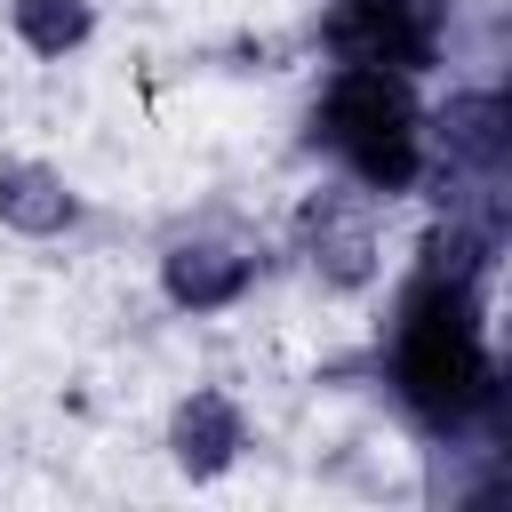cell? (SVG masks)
<instances>
[{"label": "cell", "instance_id": "cell-2", "mask_svg": "<svg viewBox=\"0 0 512 512\" xmlns=\"http://www.w3.org/2000/svg\"><path fill=\"white\" fill-rule=\"evenodd\" d=\"M392 392L424 424H464L480 408V392H488V336H480V304H472L464 280L424 272L400 296V320H392Z\"/></svg>", "mask_w": 512, "mask_h": 512}, {"label": "cell", "instance_id": "cell-7", "mask_svg": "<svg viewBox=\"0 0 512 512\" xmlns=\"http://www.w3.org/2000/svg\"><path fill=\"white\" fill-rule=\"evenodd\" d=\"M440 16H448V0H344L336 8V56L424 72L440 48Z\"/></svg>", "mask_w": 512, "mask_h": 512}, {"label": "cell", "instance_id": "cell-6", "mask_svg": "<svg viewBox=\"0 0 512 512\" xmlns=\"http://www.w3.org/2000/svg\"><path fill=\"white\" fill-rule=\"evenodd\" d=\"M80 224H88V192L64 160H48V152H8L0 160V232L48 248V240H72Z\"/></svg>", "mask_w": 512, "mask_h": 512}, {"label": "cell", "instance_id": "cell-4", "mask_svg": "<svg viewBox=\"0 0 512 512\" xmlns=\"http://www.w3.org/2000/svg\"><path fill=\"white\" fill-rule=\"evenodd\" d=\"M256 280H264V248L224 224H192L152 256V288L176 320H224L256 296Z\"/></svg>", "mask_w": 512, "mask_h": 512}, {"label": "cell", "instance_id": "cell-8", "mask_svg": "<svg viewBox=\"0 0 512 512\" xmlns=\"http://www.w3.org/2000/svg\"><path fill=\"white\" fill-rule=\"evenodd\" d=\"M0 16L32 64H72L96 40V0H0Z\"/></svg>", "mask_w": 512, "mask_h": 512}, {"label": "cell", "instance_id": "cell-3", "mask_svg": "<svg viewBox=\"0 0 512 512\" xmlns=\"http://www.w3.org/2000/svg\"><path fill=\"white\" fill-rule=\"evenodd\" d=\"M376 208H384V200L360 192V184H344V176L304 192L288 240H296V264L312 272V288H328V296H368V288L384 280V216H376Z\"/></svg>", "mask_w": 512, "mask_h": 512}, {"label": "cell", "instance_id": "cell-1", "mask_svg": "<svg viewBox=\"0 0 512 512\" xmlns=\"http://www.w3.org/2000/svg\"><path fill=\"white\" fill-rule=\"evenodd\" d=\"M312 144L328 168L376 200H408L424 184V96L416 72L400 64H360L336 56L320 96H312Z\"/></svg>", "mask_w": 512, "mask_h": 512}, {"label": "cell", "instance_id": "cell-5", "mask_svg": "<svg viewBox=\"0 0 512 512\" xmlns=\"http://www.w3.org/2000/svg\"><path fill=\"white\" fill-rule=\"evenodd\" d=\"M248 448H256V416L224 384H184L160 416V456L184 488H224L248 464Z\"/></svg>", "mask_w": 512, "mask_h": 512}]
</instances>
